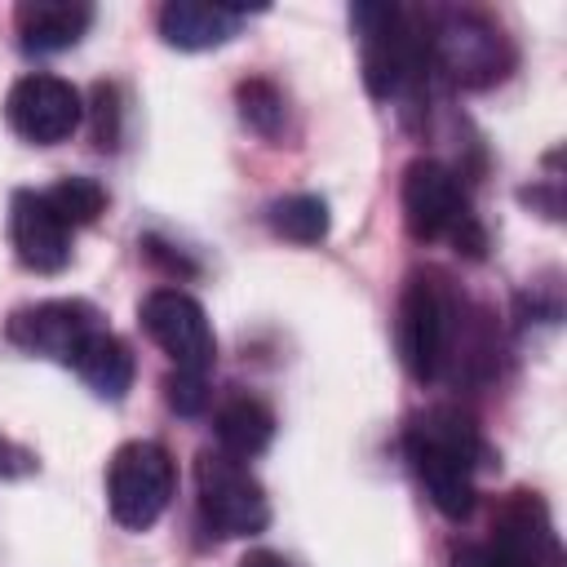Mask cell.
<instances>
[{"instance_id": "13", "label": "cell", "mask_w": 567, "mask_h": 567, "mask_svg": "<svg viewBox=\"0 0 567 567\" xmlns=\"http://www.w3.org/2000/svg\"><path fill=\"white\" fill-rule=\"evenodd\" d=\"M248 9L239 4H213V0H168L159 9V35L173 49L199 53V49H217L226 44L239 27H244Z\"/></svg>"}, {"instance_id": "1", "label": "cell", "mask_w": 567, "mask_h": 567, "mask_svg": "<svg viewBox=\"0 0 567 567\" xmlns=\"http://www.w3.org/2000/svg\"><path fill=\"white\" fill-rule=\"evenodd\" d=\"M403 452L412 474L421 478L425 496L434 501V509L452 523L470 518L474 509V470L483 456V439L474 430L470 416H461L456 408H430L425 416H416L403 434Z\"/></svg>"}, {"instance_id": "16", "label": "cell", "mask_w": 567, "mask_h": 567, "mask_svg": "<svg viewBox=\"0 0 567 567\" xmlns=\"http://www.w3.org/2000/svg\"><path fill=\"white\" fill-rule=\"evenodd\" d=\"M71 368L80 372V381H84L97 399H124V390L133 385V354H128V346H124L111 328H97V332L80 346V354H75Z\"/></svg>"}, {"instance_id": "12", "label": "cell", "mask_w": 567, "mask_h": 567, "mask_svg": "<svg viewBox=\"0 0 567 567\" xmlns=\"http://www.w3.org/2000/svg\"><path fill=\"white\" fill-rule=\"evenodd\" d=\"M9 239L27 270L58 275L71 261V226L53 213L44 190H18L9 204Z\"/></svg>"}, {"instance_id": "11", "label": "cell", "mask_w": 567, "mask_h": 567, "mask_svg": "<svg viewBox=\"0 0 567 567\" xmlns=\"http://www.w3.org/2000/svg\"><path fill=\"white\" fill-rule=\"evenodd\" d=\"M84 106H80V93L71 80L62 75H22L9 97H4V120L18 137L35 142V146H53V142H66L80 124Z\"/></svg>"}, {"instance_id": "9", "label": "cell", "mask_w": 567, "mask_h": 567, "mask_svg": "<svg viewBox=\"0 0 567 567\" xmlns=\"http://www.w3.org/2000/svg\"><path fill=\"white\" fill-rule=\"evenodd\" d=\"M142 328L146 337L173 359L177 372H204L217 359V337L204 315V306L182 288H155L142 301Z\"/></svg>"}, {"instance_id": "2", "label": "cell", "mask_w": 567, "mask_h": 567, "mask_svg": "<svg viewBox=\"0 0 567 567\" xmlns=\"http://www.w3.org/2000/svg\"><path fill=\"white\" fill-rule=\"evenodd\" d=\"M350 22L363 49V80L372 97H390L421 80L430 66V35L416 31L412 13L399 4H354Z\"/></svg>"}, {"instance_id": "20", "label": "cell", "mask_w": 567, "mask_h": 567, "mask_svg": "<svg viewBox=\"0 0 567 567\" xmlns=\"http://www.w3.org/2000/svg\"><path fill=\"white\" fill-rule=\"evenodd\" d=\"M164 399L177 416H199L208 408V377L204 372H168L164 377Z\"/></svg>"}, {"instance_id": "19", "label": "cell", "mask_w": 567, "mask_h": 567, "mask_svg": "<svg viewBox=\"0 0 567 567\" xmlns=\"http://www.w3.org/2000/svg\"><path fill=\"white\" fill-rule=\"evenodd\" d=\"M235 102H239V115H244V124L252 133L279 137V128H284V93L270 80H244L235 89Z\"/></svg>"}, {"instance_id": "7", "label": "cell", "mask_w": 567, "mask_h": 567, "mask_svg": "<svg viewBox=\"0 0 567 567\" xmlns=\"http://www.w3.org/2000/svg\"><path fill=\"white\" fill-rule=\"evenodd\" d=\"M549 563H558L554 527L545 505L527 492H514V501H505L483 545L456 554V567H549Z\"/></svg>"}, {"instance_id": "15", "label": "cell", "mask_w": 567, "mask_h": 567, "mask_svg": "<svg viewBox=\"0 0 567 567\" xmlns=\"http://www.w3.org/2000/svg\"><path fill=\"white\" fill-rule=\"evenodd\" d=\"M213 434H217V452L235 461H252L275 439V412L257 394H230L213 412Z\"/></svg>"}, {"instance_id": "3", "label": "cell", "mask_w": 567, "mask_h": 567, "mask_svg": "<svg viewBox=\"0 0 567 567\" xmlns=\"http://www.w3.org/2000/svg\"><path fill=\"white\" fill-rule=\"evenodd\" d=\"M403 221H408V235L421 244L452 239L456 252H470V257L483 252V230L470 213L465 186L439 159H412L403 168Z\"/></svg>"}, {"instance_id": "10", "label": "cell", "mask_w": 567, "mask_h": 567, "mask_svg": "<svg viewBox=\"0 0 567 567\" xmlns=\"http://www.w3.org/2000/svg\"><path fill=\"white\" fill-rule=\"evenodd\" d=\"M106 328L97 306L89 301H75V297H58V301H35V306H22L9 315V341L22 346L27 354H44V359H58V363H75L80 346Z\"/></svg>"}, {"instance_id": "4", "label": "cell", "mask_w": 567, "mask_h": 567, "mask_svg": "<svg viewBox=\"0 0 567 567\" xmlns=\"http://www.w3.org/2000/svg\"><path fill=\"white\" fill-rule=\"evenodd\" d=\"M173 487H177L173 456L151 439L124 443L106 465V505H111V518L128 532L155 527L173 501Z\"/></svg>"}, {"instance_id": "21", "label": "cell", "mask_w": 567, "mask_h": 567, "mask_svg": "<svg viewBox=\"0 0 567 567\" xmlns=\"http://www.w3.org/2000/svg\"><path fill=\"white\" fill-rule=\"evenodd\" d=\"M115 115H120V93L115 84H97L93 89V133H97V146H115Z\"/></svg>"}, {"instance_id": "6", "label": "cell", "mask_w": 567, "mask_h": 567, "mask_svg": "<svg viewBox=\"0 0 567 567\" xmlns=\"http://www.w3.org/2000/svg\"><path fill=\"white\" fill-rule=\"evenodd\" d=\"M399 359L416 381H434L447 359L452 341V301L434 275H408L399 292V319H394Z\"/></svg>"}, {"instance_id": "17", "label": "cell", "mask_w": 567, "mask_h": 567, "mask_svg": "<svg viewBox=\"0 0 567 567\" xmlns=\"http://www.w3.org/2000/svg\"><path fill=\"white\" fill-rule=\"evenodd\" d=\"M266 221L279 239H292V244H319L328 235V204L319 195H284L266 208Z\"/></svg>"}, {"instance_id": "14", "label": "cell", "mask_w": 567, "mask_h": 567, "mask_svg": "<svg viewBox=\"0 0 567 567\" xmlns=\"http://www.w3.org/2000/svg\"><path fill=\"white\" fill-rule=\"evenodd\" d=\"M89 22H93V4L80 0H22L13 13L18 44L27 53H62L80 44Z\"/></svg>"}, {"instance_id": "22", "label": "cell", "mask_w": 567, "mask_h": 567, "mask_svg": "<svg viewBox=\"0 0 567 567\" xmlns=\"http://www.w3.org/2000/svg\"><path fill=\"white\" fill-rule=\"evenodd\" d=\"M35 470H40L35 452L0 434V478H27V474H35Z\"/></svg>"}, {"instance_id": "5", "label": "cell", "mask_w": 567, "mask_h": 567, "mask_svg": "<svg viewBox=\"0 0 567 567\" xmlns=\"http://www.w3.org/2000/svg\"><path fill=\"white\" fill-rule=\"evenodd\" d=\"M195 496L199 518L221 540L230 536H257L270 523L266 487L252 478V470L226 452H199L195 456Z\"/></svg>"}, {"instance_id": "23", "label": "cell", "mask_w": 567, "mask_h": 567, "mask_svg": "<svg viewBox=\"0 0 567 567\" xmlns=\"http://www.w3.org/2000/svg\"><path fill=\"white\" fill-rule=\"evenodd\" d=\"M239 567H292V563L284 554H275V549H252V554L239 558Z\"/></svg>"}, {"instance_id": "18", "label": "cell", "mask_w": 567, "mask_h": 567, "mask_svg": "<svg viewBox=\"0 0 567 567\" xmlns=\"http://www.w3.org/2000/svg\"><path fill=\"white\" fill-rule=\"evenodd\" d=\"M44 199L53 204V213L75 230V226H93L106 208V190L93 177H62L58 186L44 190Z\"/></svg>"}, {"instance_id": "8", "label": "cell", "mask_w": 567, "mask_h": 567, "mask_svg": "<svg viewBox=\"0 0 567 567\" xmlns=\"http://www.w3.org/2000/svg\"><path fill=\"white\" fill-rule=\"evenodd\" d=\"M430 35V66H443L456 84L483 89L509 71L505 35L478 13H443Z\"/></svg>"}]
</instances>
